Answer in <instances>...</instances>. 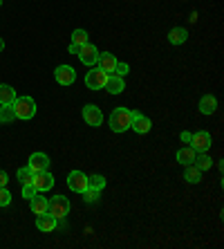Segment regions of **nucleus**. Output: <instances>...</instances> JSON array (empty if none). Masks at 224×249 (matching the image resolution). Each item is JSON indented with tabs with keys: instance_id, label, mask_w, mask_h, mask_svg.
<instances>
[{
	"instance_id": "1",
	"label": "nucleus",
	"mask_w": 224,
	"mask_h": 249,
	"mask_svg": "<svg viewBox=\"0 0 224 249\" xmlns=\"http://www.w3.org/2000/svg\"><path fill=\"white\" fill-rule=\"evenodd\" d=\"M130 122H132V110L121 108V106L110 112V119H108L112 133H126V130H130Z\"/></svg>"
},
{
	"instance_id": "2",
	"label": "nucleus",
	"mask_w": 224,
	"mask_h": 249,
	"mask_svg": "<svg viewBox=\"0 0 224 249\" xmlns=\"http://www.w3.org/2000/svg\"><path fill=\"white\" fill-rule=\"evenodd\" d=\"M47 202H50V204H47V213H52L58 222L68 218V213H69V200L65 196H54V197H50Z\"/></svg>"
},
{
	"instance_id": "3",
	"label": "nucleus",
	"mask_w": 224,
	"mask_h": 249,
	"mask_svg": "<svg viewBox=\"0 0 224 249\" xmlns=\"http://www.w3.org/2000/svg\"><path fill=\"white\" fill-rule=\"evenodd\" d=\"M14 112H16V119H32L36 115V101L32 97H16Z\"/></svg>"
},
{
	"instance_id": "4",
	"label": "nucleus",
	"mask_w": 224,
	"mask_h": 249,
	"mask_svg": "<svg viewBox=\"0 0 224 249\" xmlns=\"http://www.w3.org/2000/svg\"><path fill=\"white\" fill-rule=\"evenodd\" d=\"M190 148L195 153H207L211 151V144H213V139H211V133H207V130H197V133L190 135Z\"/></svg>"
},
{
	"instance_id": "5",
	"label": "nucleus",
	"mask_w": 224,
	"mask_h": 249,
	"mask_svg": "<svg viewBox=\"0 0 224 249\" xmlns=\"http://www.w3.org/2000/svg\"><path fill=\"white\" fill-rule=\"evenodd\" d=\"M108 72H103L101 68H92L90 72L86 74V86L90 90H103L105 88V81H108Z\"/></svg>"
},
{
	"instance_id": "6",
	"label": "nucleus",
	"mask_w": 224,
	"mask_h": 249,
	"mask_svg": "<svg viewBox=\"0 0 224 249\" xmlns=\"http://www.w3.org/2000/svg\"><path fill=\"white\" fill-rule=\"evenodd\" d=\"M76 56H79L81 63L90 68V65L97 63V58H99V50H97V47H94L90 41H87L86 45H79V52H76Z\"/></svg>"
},
{
	"instance_id": "7",
	"label": "nucleus",
	"mask_w": 224,
	"mask_h": 249,
	"mask_svg": "<svg viewBox=\"0 0 224 249\" xmlns=\"http://www.w3.org/2000/svg\"><path fill=\"white\" fill-rule=\"evenodd\" d=\"M81 115H83V119H86L87 126H101L103 124V112H101V108H97V106L87 104L83 106V110H81Z\"/></svg>"
},
{
	"instance_id": "8",
	"label": "nucleus",
	"mask_w": 224,
	"mask_h": 249,
	"mask_svg": "<svg viewBox=\"0 0 224 249\" xmlns=\"http://www.w3.org/2000/svg\"><path fill=\"white\" fill-rule=\"evenodd\" d=\"M50 157L45 155V153H32L29 155V162H27V168L32 171V173H40V171H47L50 168Z\"/></svg>"
},
{
	"instance_id": "9",
	"label": "nucleus",
	"mask_w": 224,
	"mask_h": 249,
	"mask_svg": "<svg viewBox=\"0 0 224 249\" xmlns=\"http://www.w3.org/2000/svg\"><path fill=\"white\" fill-rule=\"evenodd\" d=\"M68 186L74 193H83L87 189V175L83 173V171H72V173L68 175Z\"/></svg>"
},
{
	"instance_id": "10",
	"label": "nucleus",
	"mask_w": 224,
	"mask_h": 249,
	"mask_svg": "<svg viewBox=\"0 0 224 249\" xmlns=\"http://www.w3.org/2000/svg\"><path fill=\"white\" fill-rule=\"evenodd\" d=\"M130 128H132V130H135L137 135H146V133H150V128H153V122H150L146 115H141V112H132Z\"/></svg>"
},
{
	"instance_id": "11",
	"label": "nucleus",
	"mask_w": 224,
	"mask_h": 249,
	"mask_svg": "<svg viewBox=\"0 0 224 249\" xmlns=\"http://www.w3.org/2000/svg\"><path fill=\"white\" fill-rule=\"evenodd\" d=\"M34 189L38 193H43V191H50L54 186V175L50 173V171H40V173H34Z\"/></svg>"
},
{
	"instance_id": "12",
	"label": "nucleus",
	"mask_w": 224,
	"mask_h": 249,
	"mask_svg": "<svg viewBox=\"0 0 224 249\" xmlns=\"http://www.w3.org/2000/svg\"><path fill=\"white\" fill-rule=\"evenodd\" d=\"M54 76H56V81L61 83V86H72V83L76 81V72L72 65H58V68L54 70Z\"/></svg>"
},
{
	"instance_id": "13",
	"label": "nucleus",
	"mask_w": 224,
	"mask_h": 249,
	"mask_svg": "<svg viewBox=\"0 0 224 249\" xmlns=\"http://www.w3.org/2000/svg\"><path fill=\"white\" fill-rule=\"evenodd\" d=\"M36 227H38L40 231H45V233H52L54 229L58 227V220L54 218L52 213H40L38 218H36Z\"/></svg>"
},
{
	"instance_id": "14",
	"label": "nucleus",
	"mask_w": 224,
	"mask_h": 249,
	"mask_svg": "<svg viewBox=\"0 0 224 249\" xmlns=\"http://www.w3.org/2000/svg\"><path fill=\"white\" fill-rule=\"evenodd\" d=\"M105 90L110 94H119L126 90V83H123V76H117V74H110L108 81H105Z\"/></svg>"
},
{
	"instance_id": "15",
	"label": "nucleus",
	"mask_w": 224,
	"mask_h": 249,
	"mask_svg": "<svg viewBox=\"0 0 224 249\" xmlns=\"http://www.w3.org/2000/svg\"><path fill=\"white\" fill-rule=\"evenodd\" d=\"M97 63H99V68L103 70V72L112 74V70H115V65H117V58H115V54H110V52H103V54L99 52Z\"/></svg>"
},
{
	"instance_id": "16",
	"label": "nucleus",
	"mask_w": 224,
	"mask_h": 249,
	"mask_svg": "<svg viewBox=\"0 0 224 249\" xmlns=\"http://www.w3.org/2000/svg\"><path fill=\"white\" fill-rule=\"evenodd\" d=\"M16 90L12 86H7V83H0V106H12L16 101Z\"/></svg>"
},
{
	"instance_id": "17",
	"label": "nucleus",
	"mask_w": 224,
	"mask_h": 249,
	"mask_svg": "<svg viewBox=\"0 0 224 249\" xmlns=\"http://www.w3.org/2000/svg\"><path fill=\"white\" fill-rule=\"evenodd\" d=\"M186 38H189V32H186L184 27H172L171 32H168V43H171V45H184Z\"/></svg>"
},
{
	"instance_id": "18",
	"label": "nucleus",
	"mask_w": 224,
	"mask_h": 249,
	"mask_svg": "<svg viewBox=\"0 0 224 249\" xmlns=\"http://www.w3.org/2000/svg\"><path fill=\"white\" fill-rule=\"evenodd\" d=\"M215 108H218V99L213 97V94H204V97L200 99V112L202 115H213Z\"/></svg>"
},
{
	"instance_id": "19",
	"label": "nucleus",
	"mask_w": 224,
	"mask_h": 249,
	"mask_svg": "<svg viewBox=\"0 0 224 249\" xmlns=\"http://www.w3.org/2000/svg\"><path fill=\"white\" fill-rule=\"evenodd\" d=\"M197 153L190 148V146H184V148H179L177 151V162L182 164V166H189V164H193V160H195Z\"/></svg>"
},
{
	"instance_id": "20",
	"label": "nucleus",
	"mask_w": 224,
	"mask_h": 249,
	"mask_svg": "<svg viewBox=\"0 0 224 249\" xmlns=\"http://www.w3.org/2000/svg\"><path fill=\"white\" fill-rule=\"evenodd\" d=\"M29 202H32V211H34L36 215H40V213H47V197H40L38 193H36L34 197H32V200H29Z\"/></svg>"
},
{
	"instance_id": "21",
	"label": "nucleus",
	"mask_w": 224,
	"mask_h": 249,
	"mask_svg": "<svg viewBox=\"0 0 224 249\" xmlns=\"http://www.w3.org/2000/svg\"><path fill=\"white\" fill-rule=\"evenodd\" d=\"M184 180L190 182V184H197V182H202V171L195 166V164H189L184 171Z\"/></svg>"
},
{
	"instance_id": "22",
	"label": "nucleus",
	"mask_w": 224,
	"mask_h": 249,
	"mask_svg": "<svg viewBox=\"0 0 224 249\" xmlns=\"http://www.w3.org/2000/svg\"><path fill=\"white\" fill-rule=\"evenodd\" d=\"M193 164H195V166L200 168V171H208L213 162H211V157H208L207 153H197L195 160H193Z\"/></svg>"
},
{
	"instance_id": "23",
	"label": "nucleus",
	"mask_w": 224,
	"mask_h": 249,
	"mask_svg": "<svg viewBox=\"0 0 224 249\" xmlns=\"http://www.w3.org/2000/svg\"><path fill=\"white\" fill-rule=\"evenodd\" d=\"M87 186L94 189V191H103L105 189V178L103 175H90V178H87Z\"/></svg>"
},
{
	"instance_id": "24",
	"label": "nucleus",
	"mask_w": 224,
	"mask_h": 249,
	"mask_svg": "<svg viewBox=\"0 0 224 249\" xmlns=\"http://www.w3.org/2000/svg\"><path fill=\"white\" fill-rule=\"evenodd\" d=\"M16 180L20 182V184H32V182H34V173H32L27 166H23V168H18Z\"/></svg>"
},
{
	"instance_id": "25",
	"label": "nucleus",
	"mask_w": 224,
	"mask_h": 249,
	"mask_svg": "<svg viewBox=\"0 0 224 249\" xmlns=\"http://www.w3.org/2000/svg\"><path fill=\"white\" fill-rule=\"evenodd\" d=\"M16 112H14V104L12 106H2L0 108V122H14Z\"/></svg>"
},
{
	"instance_id": "26",
	"label": "nucleus",
	"mask_w": 224,
	"mask_h": 249,
	"mask_svg": "<svg viewBox=\"0 0 224 249\" xmlns=\"http://www.w3.org/2000/svg\"><path fill=\"white\" fill-rule=\"evenodd\" d=\"M72 43H74V45H86L87 43V32L86 29H74V32H72Z\"/></svg>"
},
{
	"instance_id": "27",
	"label": "nucleus",
	"mask_w": 224,
	"mask_h": 249,
	"mask_svg": "<svg viewBox=\"0 0 224 249\" xmlns=\"http://www.w3.org/2000/svg\"><path fill=\"white\" fill-rule=\"evenodd\" d=\"M83 200H86L87 204H94L99 200V191H94V189H90V186H87L86 191H83Z\"/></svg>"
},
{
	"instance_id": "28",
	"label": "nucleus",
	"mask_w": 224,
	"mask_h": 249,
	"mask_svg": "<svg viewBox=\"0 0 224 249\" xmlns=\"http://www.w3.org/2000/svg\"><path fill=\"white\" fill-rule=\"evenodd\" d=\"M128 72H130V65H128V63H121V61H117L115 70H112V74H117V76H126Z\"/></svg>"
},
{
	"instance_id": "29",
	"label": "nucleus",
	"mask_w": 224,
	"mask_h": 249,
	"mask_svg": "<svg viewBox=\"0 0 224 249\" xmlns=\"http://www.w3.org/2000/svg\"><path fill=\"white\" fill-rule=\"evenodd\" d=\"M12 202V193L7 191V186H0V207H9Z\"/></svg>"
},
{
	"instance_id": "30",
	"label": "nucleus",
	"mask_w": 224,
	"mask_h": 249,
	"mask_svg": "<svg viewBox=\"0 0 224 249\" xmlns=\"http://www.w3.org/2000/svg\"><path fill=\"white\" fill-rule=\"evenodd\" d=\"M36 193H38V191L34 189V184H23V197H25V200H32Z\"/></svg>"
},
{
	"instance_id": "31",
	"label": "nucleus",
	"mask_w": 224,
	"mask_h": 249,
	"mask_svg": "<svg viewBox=\"0 0 224 249\" xmlns=\"http://www.w3.org/2000/svg\"><path fill=\"white\" fill-rule=\"evenodd\" d=\"M7 184H9V175H7V171L0 168V186H7Z\"/></svg>"
},
{
	"instance_id": "32",
	"label": "nucleus",
	"mask_w": 224,
	"mask_h": 249,
	"mask_svg": "<svg viewBox=\"0 0 224 249\" xmlns=\"http://www.w3.org/2000/svg\"><path fill=\"white\" fill-rule=\"evenodd\" d=\"M79 52V45H74V43H72V45H69V54H76Z\"/></svg>"
},
{
	"instance_id": "33",
	"label": "nucleus",
	"mask_w": 224,
	"mask_h": 249,
	"mask_svg": "<svg viewBox=\"0 0 224 249\" xmlns=\"http://www.w3.org/2000/svg\"><path fill=\"white\" fill-rule=\"evenodd\" d=\"M182 139H184V142H190V133H182Z\"/></svg>"
},
{
	"instance_id": "34",
	"label": "nucleus",
	"mask_w": 224,
	"mask_h": 249,
	"mask_svg": "<svg viewBox=\"0 0 224 249\" xmlns=\"http://www.w3.org/2000/svg\"><path fill=\"white\" fill-rule=\"evenodd\" d=\"M2 50H5V41H2V38H0V52H2Z\"/></svg>"
},
{
	"instance_id": "35",
	"label": "nucleus",
	"mask_w": 224,
	"mask_h": 249,
	"mask_svg": "<svg viewBox=\"0 0 224 249\" xmlns=\"http://www.w3.org/2000/svg\"><path fill=\"white\" fill-rule=\"evenodd\" d=\"M0 7H2V0H0Z\"/></svg>"
},
{
	"instance_id": "36",
	"label": "nucleus",
	"mask_w": 224,
	"mask_h": 249,
	"mask_svg": "<svg viewBox=\"0 0 224 249\" xmlns=\"http://www.w3.org/2000/svg\"><path fill=\"white\" fill-rule=\"evenodd\" d=\"M0 124H2V122H0Z\"/></svg>"
}]
</instances>
